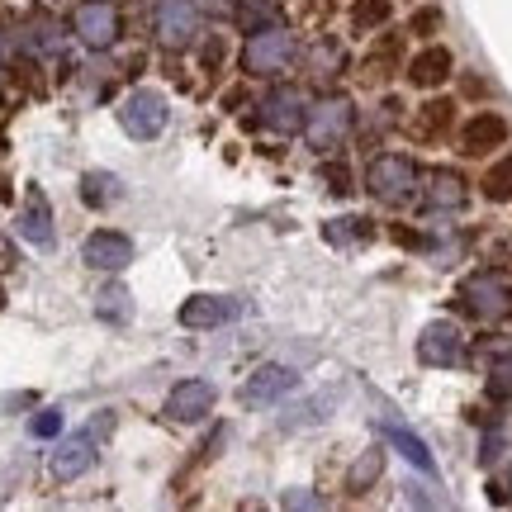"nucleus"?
I'll use <instances>...</instances> for the list:
<instances>
[{
	"label": "nucleus",
	"instance_id": "nucleus-13",
	"mask_svg": "<svg viewBox=\"0 0 512 512\" xmlns=\"http://www.w3.org/2000/svg\"><path fill=\"white\" fill-rule=\"evenodd\" d=\"M422 366H460L465 361V337L456 323H427L418 337Z\"/></svg>",
	"mask_w": 512,
	"mask_h": 512
},
{
	"label": "nucleus",
	"instance_id": "nucleus-22",
	"mask_svg": "<svg viewBox=\"0 0 512 512\" xmlns=\"http://www.w3.org/2000/svg\"><path fill=\"white\" fill-rule=\"evenodd\" d=\"M280 0H238V10H233V19H238L242 34H261V29H271V24H280Z\"/></svg>",
	"mask_w": 512,
	"mask_h": 512
},
{
	"label": "nucleus",
	"instance_id": "nucleus-25",
	"mask_svg": "<svg viewBox=\"0 0 512 512\" xmlns=\"http://www.w3.org/2000/svg\"><path fill=\"white\" fill-rule=\"evenodd\" d=\"M479 190H484V200H489V204H508L512 200V152H503V157L484 171Z\"/></svg>",
	"mask_w": 512,
	"mask_h": 512
},
{
	"label": "nucleus",
	"instance_id": "nucleus-29",
	"mask_svg": "<svg viewBox=\"0 0 512 512\" xmlns=\"http://www.w3.org/2000/svg\"><path fill=\"white\" fill-rule=\"evenodd\" d=\"M309 67H313V76H337L347 67V57H342V48H337L332 38H323V43L309 53Z\"/></svg>",
	"mask_w": 512,
	"mask_h": 512
},
{
	"label": "nucleus",
	"instance_id": "nucleus-1",
	"mask_svg": "<svg viewBox=\"0 0 512 512\" xmlns=\"http://www.w3.org/2000/svg\"><path fill=\"white\" fill-rule=\"evenodd\" d=\"M418 185H422L418 162H413V157H403V152H380V157L366 166V190L380 204H389V209H399V204L413 200V195H418Z\"/></svg>",
	"mask_w": 512,
	"mask_h": 512
},
{
	"label": "nucleus",
	"instance_id": "nucleus-15",
	"mask_svg": "<svg viewBox=\"0 0 512 512\" xmlns=\"http://www.w3.org/2000/svg\"><path fill=\"white\" fill-rule=\"evenodd\" d=\"M19 238L29 242V247H38V252L53 247V204H48V195H43L38 185H29V195H24V209H19Z\"/></svg>",
	"mask_w": 512,
	"mask_h": 512
},
{
	"label": "nucleus",
	"instance_id": "nucleus-34",
	"mask_svg": "<svg viewBox=\"0 0 512 512\" xmlns=\"http://www.w3.org/2000/svg\"><path fill=\"white\" fill-rule=\"evenodd\" d=\"M328 181H332V190H351V176L342 166H328Z\"/></svg>",
	"mask_w": 512,
	"mask_h": 512
},
{
	"label": "nucleus",
	"instance_id": "nucleus-32",
	"mask_svg": "<svg viewBox=\"0 0 512 512\" xmlns=\"http://www.w3.org/2000/svg\"><path fill=\"white\" fill-rule=\"evenodd\" d=\"M489 394H494L498 403H508V399H512V356H498L494 375H489Z\"/></svg>",
	"mask_w": 512,
	"mask_h": 512
},
{
	"label": "nucleus",
	"instance_id": "nucleus-35",
	"mask_svg": "<svg viewBox=\"0 0 512 512\" xmlns=\"http://www.w3.org/2000/svg\"><path fill=\"white\" fill-rule=\"evenodd\" d=\"M242 100H247V91H242V86H238V91L223 95V105H228V110H233V105H242Z\"/></svg>",
	"mask_w": 512,
	"mask_h": 512
},
{
	"label": "nucleus",
	"instance_id": "nucleus-21",
	"mask_svg": "<svg viewBox=\"0 0 512 512\" xmlns=\"http://www.w3.org/2000/svg\"><path fill=\"white\" fill-rule=\"evenodd\" d=\"M294 380H299V375H294V370H285V366H261L252 380L242 384V399H247V403H275L280 394H290Z\"/></svg>",
	"mask_w": 512,
	"mask_h": 512
},
{
	"label": "nucleus",
	"instance_id": "nucleus-16",
	"mask_svg": "<svg viewBox=\"0 0 512 512\" xmlns=\"http://www.w3.org/2000/svg\"><path fill=\"white\" fill-rule=\"evenodd\" d=\"M451 128H456V100H427L418 114H413V124H408V133L418 138V143H446L451 138Z\"/></svg>",
	"mask_w": 512,
	"mask_h": 512
},
{
	"label": "nucleus",
	"instance_id": "nucleus-11",
	"mask_svg": "<svg viewBox=\"0 0 512 512\" xmlns=\"http://www.w3.org/2000/svg\"><path fill=\"white\" fill-rule=\"evenodd\" d=\"M451 72H456V57H451V48H441V43H427L422 53H413L408 62H403L408 86H418V91H437V86H446Z\"/></svg>",
	"mask_w": 512,
	"mask_h": 512
},
{
	"label": "nucleus",
	"instance_id": "nucleus-27",
	"mask_svg": "<svg viewBox=\"0 0 512 512\" xmlns=\"http://www.w3.org/2000/svg\"><path fill=\"white\" fill-rule=\"evenodd\" d=\"M380 465H384V451H366V456L351 465V475H347V489L351 494H366L370 484L380 479Z\"/></svg>",
	"mask_w": 512,
	"mask_h": 512
},
{
	"label": "nucleus",
	"instance_id": "nucleus-28",
	"mask_svg": "<svg viewBox=\"0 0 512 512\" xmlns=\"http://www.w3.org/2000/svg\"><path fill=\"white\" fill-rule=\"evenodd\" d=\"M323 238H328V242H337V247H347V242L375 238V228H370L366 219H332L328 228H323Z\"/></svg>",
	"mask_w": 512,
	"mask_h": 512
},
{
	"label": "nucleus",
	"instance_id": "nucleus-5",
	"mask_svg": "<svg viewBox=\"0 0 512 512\" xmlns=\"http://www.w3.org/2000/svg\"><path fill=\"white\" fill-rule=\"evenodd\" d=\"M166 119H171L166 100L157 91H147V86L128 91L124 105H119V124H124V133L128 138H138V143H157V138L166 133Z\"/></svg>",
	"mask_w": 512,
	"mask_h": 512
},
{
	"label": "nucleus",
	"instance_id": "nucleus-8",
	"mask_svg": "<svg viewBox=\"0 0 512 512\" xmlns=\"http://www.w3.org/2000/svg\"><path fill=\"white\" fill-rule=\"evenodd\" d=\"M152 29L166 48H185L190 38L200 34V10L195 0H157L152 5Z\"/></svg>",
	"mask_w": 512,
	"mask_h": 512
},
{
	"label": "nucleus",
	"instance_id": "nucleus-6",
	"mask_svg": "<svg viewBox=\"0 0 512 512\" xmlns=\"http://www.w3.org/2000/svg\"><path fill=\"white\" fill-rule=\"evenodd\" d=\"M72 34L81 38L86 48H114L119 34H124L119 5H114V0H81L72 10Z\"/></svg>",
	"mask_w": 512,
	"mask_h": 512
},
{
	"label": "nucleus",
	"instance_id": "nucleus-23",
	"mask_svg": "<svg viewBox=\"0 0 512 512\" xmlns=\"http://www.w3.org/2000/svg\"><path fill=\"white\" fill-rule=\"evenodd\" d=\"M394 19V0H356L351 5V34H384Z\"/></svg>",
	"mask_w": 512,
	"mask_h": 512
},
{
	"label": "nucleus",
	"instance_id": "nucleus-10",
	"mask_svg": "<svg viewBox=\"0 0 512 512\" xmlns=\"http://www.w3.org/2000/svg\"><path fill=\"white\" fill-rule=\"evenodd\" d=\"M309 119L304 110V95L290 91V86H275V91L261 95V105H256V124L261 128H275V133H299Z\"/></svg>",
	"mask_w": 512,
	"mask_h": 512
},
{
	"label": "nucleus",
	"instance_id": "nucleus-7",
	"mask_svg": "<svg viewBox=\"0 0 512 512\" xmlns=\"http://www.w3.org/2000/svg\"><path fill=\"white\" fill-rule=\"evenodd\" d=\"M503 143H508V119H503L498 110L470 114V119L460 124V133H456L460 157H489V152H498Z\"/></svg>",
	"mask_w": 512,
	"mask_h": 512
},
{
	"label": "nucleus",
	"instance_id": "nucleus-19",
	"mask_svg": "<svg viewBox=\"0 0 512 512\" xmlns=\"http://www.w3.org/2000/svg\"><path fill=\"white\" fill-rule=\"evenodd\" d=\"M422 181H427V185H422V195H427V204H432V209H465V200H470L465 176H460V171H451V166L427 171Z\"/></svg>",
	"mask_w": 512,
	"mask_h": 512
},
{
	"label": "nucleus",
	"instance_id": "nucleus-4",
	"mask_svg": "<svg viewBox=\"0 0 512 512\" xmlns=\"http://www.w3.org/2000/svg\"><path fill=\"white\" fill-rule=\"evenodd\" d=\"M460 309L479 318V323H503L512 313V285L498 271H475L465 285H460Z\"/></svg>",
	"mask_w": 512,
	"mask_h": 512
},
{
	"label": "nucleus",
	"instance_id": "nucleus-3",
	"mask_svg": "<svg viewBox=\"0 0 512 512\" xmlns=\"http://www.w3.org/2000/svg\"><path fill=\"white\" fill-rule=\"evenodd\" d=\"M294 57H299V38L294 29H261V34L247 38V48H242V72L247 76H280L294 67Z\"/></svg>",
	"mask_w": 512,
	"mask_h": 512
},
{
	"label": "nucleus",
	"instance_id": "nucleus-14",
	"mask_svg": "<svg viewBox=\"0 0 512 512\" xmlns=\"http://www.w3.org/2000/svg\"><path fill=\"white\" fill-rule=\"evenodd\" d=\"M238 299H223V294H195V299H185L181 304V328L190 332H204V328H219V323H233L238 318Z\"/></svg>",
	"mask_w": 512,
	"mask_h": 512
},
{
	"label": "nucleus",
	"instance_id": "nucleus-31",
	"mask_svg": "<svg viewBox=\"0 0 512 512\" xmlns=\"http://www.w3.org/2000/svg\"><path fill=\"white\" fill-rule=\"evenodd\" d=\"M223 57H228V38H223V34H209V38H204V48H200V67L209 76H219L223 72Z\"/></svg>",
	"mask_w": 512,
	"mask_h": 512
},
{
	"label": "nucleus",
	"instance_id": "nucleus-33",
	"mask_svg": "<svg viewBox=\"0 0 512 512\" xmlns=\"http://www.w3.org/2000/svg\"><path fill=\"white\" fill-rule=\"evenodd\" d=\"M29 432H34V437H57V432H62V413H57V408H43V413L29 422Z\"/></svg>",
	"mask_w": 512,
	"mask_h": 512
},
{
	"label": "nucleus",
	"instance_id": "nucleus-12",
	"mask_svg": "<svg viewBox=\"0 0 512 512\" xmlns=\"http://www.w3.org/2000/svg\"><path fill=\"white\" fill-rule=\"evenodd\" d=\"M214 399H219V389L209 380H181L171 394H166V418L171 422H200L209 418V408H214Z\"/></svg>",
	"mask_w": 512,
	"mask_h": 512
},
{
	"label": "nucleus",
	"instance_id": "nucleus-30",
	"mask_svg": "<svg viewBox=\"0 0 512 512\" xmlns=\"http://www.w3.org/2000/svg\"><path fill=\"white\" fill-rule=\"evenodd\" d=\"M446 15H441V5H418L413 15H408V34L413 38H437Z\"/></svg>",
	"mask_w": 512,
	"mask_h": 512
},
{
	"label": "nucleus",
	"instance_id": "nucleus-9",
	"mask_svg": "<svg viewBox=\"0 0 512 512\" xmlns=\"http://www.w3.org/2000/svg\"><path fill=\"white\" fill-rule=\"evenodd\" d=\"M81 261L91 266V271H124V266H133V238L128 233H119V228H95L91 238L81 242Z\"/></svg>",
	"mask_w": 512,
	"mask_h": 512
},
{
	"label": "nucleus",
	"instance_id": "nucleus-24",
	"mask_svg": "<svg viewBox=\"0 0 512 512\" xmlns=\"http://www.w3.org/2000/svg\"><path fill=\"white\" fill-rule=\"evenodd\" d=\"M81 200H86V209L114 204L119 200V176H114V171H86V176H81Z\"/></svg>",
	"mask_w": 512,
	"mask_h": 512
},
{
	"label": "nucleus",
	"instance_id": "nucleus-26",
	"mask_svg": "<svg viewBox=\"0 0 512 512\" xmlns=\"http://www.w3.org/2000/svg\"><path fill=\"white\" fill-rule=\"evenodd\" d=\"M95 313H100L105 323H128V313H133V299H128L124 285H105V290L95 294Z\"/></svg>",
	"mask_w": 512,
	"mask_h": 512
},
{
	"label": "nucleus",
	"instance_id": "nucleus-2",
	"mask_svg": "<svg viewBox=\"0 0 512 512\" xmlns=\"http://www.w3.org/2000/svg\"><path fill=\"white\" fill-rule=\"evenodd\" d=\"M351 128H356V105H351V95L337 91V95H323L309 110L304 138H309L313 152H332V147H342L351 138Z\"/></svg>",
	"mask_w": 512,
	"mask_h": 512
},
{
	"label": "nucleus",
	"instance_id": "nucleus-17",
	"mask_svg": "<svg viewBox=\"0 0 512 512\" xmlns=\"http://www.w3.org/2000/svg\"><path fill=\"white\" fill-rule=\"evenodd\" d=\"M53 475L57 479H76V475H86L95 465V437L91 432H72V437H62L53 446Z\"/></svg>",
	"mask_w": 512,
	"mask_h": 512
},
{
	"label": "nucleus",
	"instance_id": "nucleus-18",
	"mask_svg": "<svg viewBox=\"0 0 512 512\" xmlns=\"http://www.w3.org/2000/svg\"><path fill=\"white\" fill-rule=\"evenodd\" d=\"M380 432H384V441L399 451L413 470H422V475H437V460H432V451H427V441L418 437V432H408L403 422H394V418H384L380 422Z\"/></svg>",
	"mask_w": 512,
	"mask_h": 512
},
{
	"label": "nucleus",
	"instance_id": "nucleus-20",
	"mask_svg": "<svg viewBox=\"0 0 512 512\" xmlns=\"http://www.w3.org/2000/svg\"><path fill=\"white\" fill-rule=\"evenodd\" d=\"M366 81H389L394 72H403V34H384L370 43L366 62H361Z\"/></svg>",
	"mask_w": 512,
	"mask_h": 512
}]
</instances>
